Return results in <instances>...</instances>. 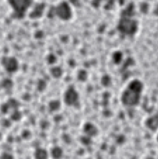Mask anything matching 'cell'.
<instances>
[{
	"label": "cell",
	"mask_w": 158,
	"mask_h": 159,
	"mask_svg": "<svg viewBox=\"0 0 158 159\" xmlns=\"http://www.w3.org/2000/svg\"><path fill=\"white\" fill-rule=\"evenodd\" d=\"M1 159H13V157L7 153H4L1 155Z\"/></svg>",
	"instance_id": "obj_8"
},
{
	"label": "cell",
	"mask_w": 158,
	"mask_h": 159,
	"mask_svg": "<svg viewBox=\"0 0 158 159\" xmlns=\"http://www.w3.org/2000/svg\"><path fill=\"white\" fill-rule=\"evenodd\" d=\"M34 157V159H48L49 153L45 148L39 147L35 149Z\"/></svg>",
	"instance_id": "obj_3"
},
{
	"label": "cell",
	"mask_w": 158,
	"mask_h": 159,
	"mask_svg": "<svg viewBox=\"0 0 158 159\" xmlns=\"http://www.w3.org/2000/svg\"><path fill=\"white\" fill-rule=\"evenodd\" d=\"M147 125L151 129H155L158 126V117H152L147 120Z\"/></svg>",
	"instance_id": "obj_5"
},
{
	"label": "cell",
	"mask_w": 158,
	"mask_h": 159,
	"mask_svg": "<svg viewBox=\"0 0 158 159\" xmlns=\"http://www.w3.org/2000/svg\"><path fill=\"white\" fill-rule=\"evenodd\" d=\"M75 96L72 92L68 91L65 96V102L67 104L70 105L75 101Z\"/></svg>",
	"instance_id": "obj_6"
},
{
	"label": "cell",
	"mask_w": 158,
	"mask_h": 159,
	"mask_svg": "<svg viewBox=\"0 0 158 159\" xmlns=\"http://www.w3.org/2000/svg\"><path fill=\"white\" fill-rule=\"evenodd\" d=\"M62 150L59 147H54L51 150V155L55 159H59L62 156Z\"/></svg>",
	"instance_id": "obj_4"
},
{
	"label": "cell",
	"mask_w": 158,
	"mask_h": 159,
	"mask_svg": "<svg viewBox=\"0 0 158 159\" xmlns=\"http://www.w3.org/2000/svg\"><path fill=\"white\" fill-rule=\"evenodd\" d=\"M2 64L4 68L9 72H14L18 68V63L13 57H5L2 60Z\"/></svg>",
	"instance_id": "obj_2"
},
{
	"label": "cell",
	"mask_w": 158,
	"mask_h": 159,
	"mask_svg": "<svg viewBox=\"0 0 158 159\" xmlns=\"http://www.w3.org/2000/svg\"><path fill=\"white\" fill-rule=\"evenodd\" d=\"M14 12L19 16H23L30 6L32 0H8Z\"/></svg>",
	"instance_id": "obj_1"
},
{
	"label": "cell",
	"mask_w": 158,
	"mask_h": 159,
	"mask_svg": "<svg viewBox=\"0 0 158 159\" xmlns=\"http://www.w3.org/2000/svg\"><path fill=\"white\" fill-rule=\"evenodd\" d=\"M95 129H96L93 125H86V128L85 130H86V133L93 135V134H95Z\"/></svg>",
	"instance_id": "obj_7"
}]
</instances>
